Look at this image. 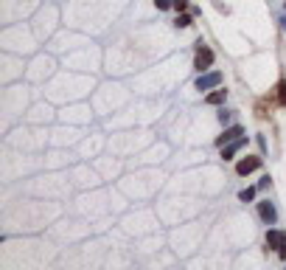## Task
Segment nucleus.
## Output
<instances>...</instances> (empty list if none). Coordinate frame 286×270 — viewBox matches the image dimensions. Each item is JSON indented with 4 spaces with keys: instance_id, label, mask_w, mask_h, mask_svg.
<instances>
[{
    "instance_id": "obj_13",
    "label": "nucleus",
    "mask_w": 286,
    "mask_h": 270,
    "mask_svg": "<svg viewBox=\"0 0 286 270\" xmlns=\"http://www.w3.org/2000/svg\"><path fill=\"white\" fill-rule=\"evenodd\" d=\"M174 9H177V12H185V9H188V0H174Z\"/></svg>"
},
{
    "instance_id": "obj_2",
    "label": "nucleus",
    "mask_w": 286,
    "mask_h": 270,
    "mask_svg": "<svg viewBox=\"0 0 286 270\" xmlns=\"http://www.w3.org/2000/svg\"><path fill=\"white\" fill-rule=\"evenodd\" d=\"M267 245L278 251V256H286V234L284 231H267Z\"/></svg>"
},
{
    "instance_id": "obj_9",
    "label": "nucleus",
    "mask_w": 286,
    "mask_h": 270,
    "mask_svg": "<svg viewBox=\"0 0 286 270\" xmlns=\"http://www.w3.org/2000/svg\"><path fill=\"white\" fill-rule=\"evenodd\" d=\"M174 26L177 28H188V26H194V20H191V14H180V17L174 20Z\"/></svg>"
},
{
    "instance_id": "obj_15",
    "label": "nucleus",
    "mask_w": 286,
    "mask_h": 270,
    "mask_svg": "<svg viewBox=\"0 0 286 270\" xmlns=\"http://www.w3.org/2000/svg\"><path fill=\"white\" fill-rule=\"evenodd\" d=\"M284 26H286V20H284Z\"/></svg>"
},
{
    "instance_id": "obj_3",
    "label": "nucleus",
    "mask_w": 286,
    "mask_h": 270,
    "mask_svg": "<svg viewBox=\"0 0 286 270\" xmlns=\"http://www.w3.org/2000/svg\"><path fill=\"white\" fill-rule=\"evenodd\" d=\"M219 84H222V73L213 70V73H205V76L196 79V90H210V87H219Z\"/></svg>"
},
{
    "instance_id": "obj_4",
    "label": "nucleus",
    "mask_w": 286,
    "mask_h": 270,
    "mask_svg": "<svg viewBox=\"0 0 286 270\" xmlns=\"http://www.w3.org/2000/svg\"><path fill=\"white\" fill-rule=\"evenodd\" d=\"M255 169H261V158H253V155H247V158H241V161L236 163V172L241 177L250 175V172H255Z\"/></svg>"
},
{
    "instance_id": "obj_11",
    "label": "nucleus",
    "mask_w": 286,
    "mask_h": 270,
    "mask_svg": "<svg viewBox=\"0 0 286 270\" xmlns=\"http://www.w3.org/2000/svg\"><path fill=\"white\" fill-rule=\"evenodd\" d=\"M278 101L286 107V82H281V84H278Z\"/></svg>"
},
{
    "instance_id": "obj_1",
    "label": "nucleus",
    "mask_w": 286,
    "mask_h": 270,
    "mask_svg": "<svg viewBox=\"0 0 286 270\" xmlns=\"http://www.w3.org/2000/svg\"><path fill=\"white\" fill-rule=\"evenodd\" d=\"M210 65H213V51H210L205 42L199 40L196 42V56H194V68L199 70V73H205V70H210Z\"/></svg>"
},
{
    "instance_id": "obj_14",
    "label": "nucleus",
    "mask_w": 286,
    "mask_h": 270,
    "mask_svg": "<svg viewBox=\"0 0 286 270\" xmlns=\"http://www.w3.org/2000/svg\"><path fill=\"white\" fill-rule=\"evenodd\" d=\"M219 121H222V124L230 121V113H227V110H222V113H219Z\"/></svg>"
},
{
    "instance_id": "obj_12",
    "label": "nucleus",
    "mask_w": 286,
    "mask_h": 270,
    "mask_svg": "<svg viewBox=\"0 0 286 270\" xmlns=\"http://www.w3.org/2000/svg\"><path fill=\"white\" fill-rule=\"evenodd\" d=\"M155 6H157V9H171V6H174V0H155Z\"/></svg>"
},
{
    "instance_id": "obj_6",
    "label": "nucleus",
    "mask_w": 286,
    "mask_h": 270,
    "mask_svg": "<svg viewBox=\"0 0 286 270\" xmlns=\"http://www.w3.org/2000/svg\"><path fill=\"white\" fill-rule=\"evenodd\" d=\"M238 135H244V130L236 124V127H230V130H224V133H222V138L216 141V144H219V147H224V144H230V141H233V138H238Z\"/></svg>"
},
{
    "instance_id": "obj_5",
    "label": "nucleus",
    "mask_w": 286,
    "mask_h": 270,
    "mask_svg": "<svg viewBox=\"0 0 286 270\" xmlns=\"http://www.w3.org/2000/svg\"><path fill=\"white\" fill-rule=\"evenodd\" d=\"M258 214H261V219H264L267 225H272L275 219H278V214H275V205L270 200H261L258 202Z\"/></svg>"
},
{
    "instance_id": "obj_8",
    "label": "nucleus",
    "mask_w": 286,
    "mask_h": 270,
    "mask_svg": "<svg viewBox=\"0 0 286 270\" xmlns=\"http://www.w3.org/2000/svg\"><path fill=\"white\" fill-rule=\"evenodd\" d=\"M224 90H213V93H208V99H205V101H208V104H222V101H224Z\"/></svg>"
},
{
    "instance_id": "obj_7",
    "label": "nucleus",
    "mask_w": 286,
    "mask_h": 270,
    "mask_svg": "<svg viewBox=\"0 0 286 270\" xmlns=\"http://www.w3.org/2000/svg\"><path fill=\"white\" fill-rule=\"evenodd\" d=\"M244 144H247V141H244V138H238V141H236V144H230V147H222V158H224V161H230L236 152L244 147Z\"/></svg>"
},
{
    "instance_id": "obj_10",
    "label": "nucleus",
    "mask_w": 286,
    "mask_h": 270,
    "mask_svg": "<svg viewBox=\"0 0 286 270\" xmlns=\"http://www.w3.org/2000/svg\"><path fill=\"white\" fill-rule=\"evenodd\" d=\"M253 197H255V189H244L241 194H238V200H241V202H250Z\"/></svg>"
}]
</instances>
